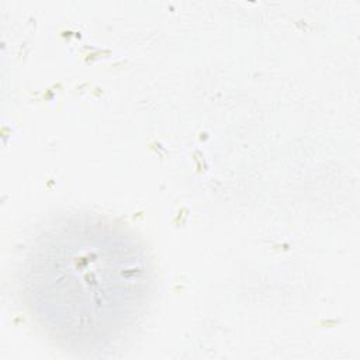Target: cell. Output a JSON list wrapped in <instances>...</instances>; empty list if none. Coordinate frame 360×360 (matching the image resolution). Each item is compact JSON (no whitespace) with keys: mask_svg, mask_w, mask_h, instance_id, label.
<instances>
[{"mask_svg":"<svg viewBox=\"0 0 360 360\" xmlns=\"http://www.w3.org/2000/svg\"><path fill=\"white\" fill-rule=\"evenodd\" d=\"M60 239L35 255L28 284L32 305L56 332L69 338L100 339L122 326L146 288L143 260L121 236L98 233Z\"/></svg>","mask_w":360,"mask_h":360,"instance_id":"1","label":"cell"}]
</instances>
